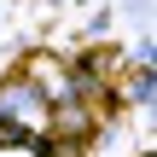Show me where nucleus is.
<instances>
[{
	"label": "nucleus",
	"instance_id": "nucleus-1",
	"mask_svg": "<svg viewBox=\"0 0 157 157\" xmlns=\"http://www.w3.org/2000/svg\"><path fill=\"white\" fill-rule=\"evenodd\" d=\"M0 122H12V128H35V122H41V87L12 82V87L0 93Z\"/></svg>",
	"mask_w": 157,
	"mask_h": 157
}]
</instances>
